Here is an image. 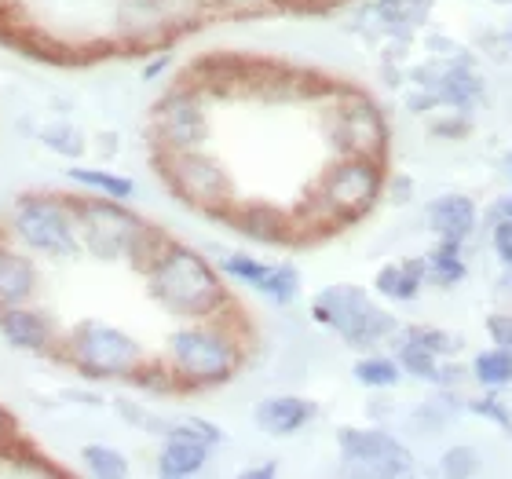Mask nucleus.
Here are the masks:
<instances>
[{
	"mask_svg": "<svg viewBox=\"0 0 512 479\" xmlns=\"http://www.w3.org/2000/svg\"><path fill=\"white\" fill-rule=\"evenodd\" d=\"M143 278H147L150 297L183 322L231 315V289L224 271L194 245L169 238L158 256L143 267Z\"/></svg>",
	"mask_w": 512,
	"mask_h": 479,
	"instance_id": "nucleus-1",
	"label": "nucleus"
},
{
	"mask_svg": "<svg viewBox=\"0 0 512 479\" xmlns=\"http://www.w3.org/2000/svg\"><path fill=\"white\" fill-rule=\"evenodd\" d=\"M165 362L180 381V392H205L235 381L246 362V337L235 326V315L194 319L172 330L165 344Z\"/></svg>",
	"mask_w": 512,
	"mask_h": 479,
	"instance_id": "nucleus-2",
	"label": "nucleus"
},
{
	"mask_svg": "<svg viewBox=\"0 0 512 479\" xmlns=\"http://www.w3.org/2000/svg\"><path fill=\"white\" fill-rule=\"evenodd\" d=\"M70 198H74L81 249L96 260H125L143 271L158 256L161 245L169 242L161 227L147 224L118 198H103V194H70Z\"/></svg>",
	"mask_w": 512,
	"mask_h": 479,
	"instance_id": "nucleus-3",
	"label": "nucleus"
},
{
	"mask_svg": "<svg viewBox=\"0 0 512 479\" xmlns=\"http://www.w3.org/2000/svg\"><path fill=\"white\" fill-rule=\"evenodd\" d=\"M384 158H363V154H337L322 169L319 183L308 198L311 224L319 227H344L374 213L377 202L384 198Z\"/></svg>",
	"mask_w": 512,
	"mask_h": 479,
	"instance_id": "nucleus-4",
	"label": "nucleus"
},
{
	"mask_svg": "<svg viewBox=\"0 0 512 479\" xmlns=\"http://www.w3.org/2000/svg\"><path fill=\"white\" fill-rule=\"evenodd\" d=\"M311 322L326 326L337 333L348 348L355 352H370V348H384L399 330V319L392 311L381 308L363 286L355 282H333L322 286L311 297Z\"/></svg>",
	"mask_w": 512,
	"mask_h": 479,
	"instance_id": "nucleus-5",
	"label": "nucleus"
},
{
	"mask_svg": "<svg viewBox=\"0 0 512 479\" xmlns=\"http://www.w3.org/2000/svg\"><path fill=\"white\" fill-rule=\"evenodd\" d=\"M8 235L30 253L70 260L81 253L70 194H19L8 209Z\"/></svg>",
	"mask_w": 512,
	"mask_h": 479,
	"instance_id": "nucleus-6",
	"label": "nucleus"
},
{
	"mask_svg": "<svg viewBox=\"0 0 512 479\" xmlns=\"http://www.w3.org/2000/svg\"><path fill=\"white\" fill-rule=\"evenodd\" d=\"M63 359L92 381H128L147 362V352L132 333L114 322L85 319L66 333Z\"/></svg>",
	"mask_w": 512,
	"mask_h": 479,
	"instance_id": "nucleus-7",
	"label": "nucleus"
},
{
	"mask_svg": "<svg viewBox=\"0 0 512 479\" xmlns=\"http://www.w3.org/2000/svg\"><path fill=\"white\" fill-rule=\"evenodd\" d=\"M158 169L169 183V191L187 202L198 213L213 216V220H224V213L235 205V187H231V176L213 154L198 150H158Z\"/></svg>",
	"mask_w": 512,
	"mask_h": 479,
	"instance_id": "nucleus-8",
	"label": "nucleus"
},
{
	"mask_svg": "<svg viewBox=\"0 0 512 479\" xmlns=\"http://www.w3.org/2000/svg\"><path fill=\"white\" fill-rule=\"evenodd\" d=\"M333 154H363V158H384L392 143V128L384 118L381 103L359 88H341L333 96L330 118H326Z\"/></svg>",
	"mask_w": 512,
	"mask_h": 479,
	"instance_id": "nucleus-9",
	"label": "nucleus"
},
{
	"mask_svg": "<svg viewBox=\"0 0 512 479\" xmlns=\"http://www.w3.org/2000/svg\"><path fill=\"white\" fill-rule=\"evenodd\" d=\"M337 454L348 476L366 479H399L414 472V450L388 428H341L337 432Z\"/></svg>",
	"mask_w": 512,
	"mask_h": 479,
	"instance_id": "nucleus-10",
	"label": "nucleus"
},
{
	"mask_svg": "<svg viewBox=\"0 0 512 479\" xmlns=\"http://www.w3.org/2000/svg\"><path fill=\"white\" fill-rule=\"evenodd\" d=\"M150 132L158 150H198L209 139V110H205V88L194 81L169 88L154 103L150 114Z\"/></svg>",
	"mask_w": 512,
	"mask_h": 479,
	"instance_id": "nucleus-11",
	"label": "nucleus"
},
{
	"mask_svg": "<svg viewBox=\"0 0 512 479\" xmlns=\"http://www.w3.org/2000/svg\"><path fill=\"white\" fill-rule=\"evenodd\" d=\"M216 267L224 271L227 282L253 289L275 308H289L300 297V271L289 260L267 264V260H256L253 253H220Z\"/></svg>",
	"mask_w": 512,
	"mask_h": 479,
	"instance_id": "nucleus-12",
	"label": "nucleus"
},
{
	"mask_svg": "<svg viewBox=\"0 0 512 479\" xmlns=\"http://www.w3.org/2000/svg\"><path fill=\"white\" fill-rule=\"evenodd\" d=\"M0 337L8 348L26 355H48L59 348V333H55L52 315L37 304H11L0 308Z\"/></svg>",
	"mask_w": 512,
	"mask_h": 479,
	"instance_id": "nucleus-13",
	"label": "nucleus"
},
{
	"mask_svg": "<svg viewBox=\"0 0 512 479\" xmlns=\"http://www.w3.org/2000/svg\"><path fill=\"white\" fill-rule=\"evenodd\" d=\"M224 224L253 245H289L297 238V224L264 202H235L224 213Z\"/></svg>",
	"mask_w": 512,
	"mask_h": 479,
	"instance_id": "nucleus-14",
	"label": "nucleus"
},
{
	"mask_svg": "<svg viewBox=\"0 0 512 479\" xmlns=\"http://www.w3.org/2000/svg\"><path fill=\"white\" fill-rule=\"evenodd\" d=\"M421 216L432 238H447V242H469L480 231V205L458 191L436 194L432 202H425Z\"/></svg>",
	"mask_w": 512,
	"mask_h": 479,
	"instance_id": "nucleus-15",
	"label": "nucleus"
},
{
	"mask_svg": "<svg viewBox=\"0 0 512 479\" xmlns=\"http://www.w3.org/2000/svg\"><path fill=\"white\" fill-rule=\"evenodd\" d=\"M315 417H319V406L293 392L264 395V399L253 406V425L260 428L264 436H275V439L297 436V432H304Z\"/></svg>",
	"mask_w": 512,
	"mask_h": 479,
	"instance_id": "nucleus-16",
	"label": "nucleus"
},
{
	"mask_svg": "<svg viewBox=\"0 0 512 479\" xmlns=\"http://www.w3.org/2000/svg\"><path fill=\"white\" fill-rule=\"evenodd\" d=\"M41 289V271L22 245H0V308L30 304Z\"/></svg>",
	"mask_w": 512,
	"mask_h": 479,
	"instance_id": "nucleus-17",
	"label": "nucleus"
},
{
	"mask_svg": "<svg viewBox=\"0 0 512 479\" xmlns=\"http://www.w3.org/2000/svg\"><path fill=\"white\" fill-rule=\"evenodd\" d=\"M425 289V253L384 264L374 275V293L388 304H414Z\"/></svg>",
	"mask_w": 512,
	"mask_h": 479,
	"instance_id": "nucleus-18",
	"label": "nucleus"
},
{
	"mask_svg": "<svg viewBox=\"0 0 512 479\" xmlns=\"http://www.w3.org/2000/svg\"><path fill=\"white\" fill-rule=\"evenodd\" d=\"M209 458H213V447H205V443H198L191 436L169 432L158 450V458H154V469L165 479H191L209 469Z\"/></svg>",
	"mask_w": 512,
	"mask_h": 479,
	"instance_id": "nucleus-19",
	"label": "nucleus"
},
{
	"mask_svg": "<svg viewBox=\"0 0 512 479\" xmlns=\"http://www.w3.org/2000/svg\"><path fill=\"white\" fill-rule=\"evenodd\" d=\"M465 278H469L465 242H447V238H436V245L425 253V286L458 289Z\"/></svg>",
	"mask_w": 512,
	"mask_h": 479,
	"instance_id": "nucleus-20",
	"label": "nucleus"
},
{
	"mask_svg": "<svg viewBox=\"0 0 512 479\" xmlns=\"http://www.w3.org/2000/svg\"><path fill=\"white\" fill-rule=\"evenodd\" d=\"M432 4L436 0H374L377 15H381L384 30H388L384 41H399V44L414 41V30L428 19Z\"/></svg>",
	"mask_w": 512,
	"mask_h": 479,
	"instance_id": "nucleus-21",
	"label": "nucleus"
},
{
	"mask_svg": "<svg viewBox=\"0 0 512 479\" xmlns=\"http://www.w3.org/2000/svg\"><path fill=\"white\" fill-rule=\"evenodd\" d=\"M352 377L370 392H388V388H399L406 381L395 352H381V348H370V352L359 355L352 366Z\"/></svg>",
	"mask_w": 512,
	"mask_h": 479,
	"instance_id": "nucleus-22",
	"label": "nucleus"
},
{
	"mask_svg": "<svg viewBox=\"0 0 512 479\" xmlns=\"http://www.w3.org/2000/svg\"><path fill=\"white\" fill-rule=\"evenodd\" d=\"M469 381L483 392H505L512 388V352L509 348H480L469 362Z\"/></svg>",
	"mask_w": 512,
	"mask_h": 479,
	"instance_id": "nucleus-23",
	"label": "nucleus"
},
{
	"mask_svg": "<svg viewBox=\"0 0 512 479\" xmlns=\"http://www.w3.org/2000/svg\"><path fill=\"white\" fill-rule=\"evenodd\" d=\"M66 180L85 187L88 194H103V198H118V202H132L136 198V180L118 176V172L107 169H85V165H70L66 169Z\"/></svg>",
	"mask_w": 512,
	"mask_h": 479,
	"instance_id": "nucleus-24",
	"label": "nucleus"
},
{
	"mask_svg": "<svg viewBox=\"0 0 512 479\" xmlns=\"http://www.w3.org/2000/svg\"><path fill=\"white\" fill-rule=\"evenodd\" d=\"M81 465H85L88 476H96V479H121V476H128L125 450L110 447V443H88V447L81 450Z\"/></svg>",
	"mask_w": 512,
	"mask_h": 479,
	"instance_id": "nucleus-25",
	"label": "nucleus"
},
{
	"mask_svg": "<svg viewBox=\"0 0 512 479\" xmlns=\"http://www.w3.org/2000/svg\"><path fill=\"white\" fill-rule=\"evenodd\" d=\"M483 469V450L472 447V443H454V447L443 450L439 458V472L450 479H469Z\"/></svg>",
	"mask_w": 512,
	"mask_h": 479,
	"instance_id": "nucleus-26",
	"label": "nucleus"
},
{
	"mask_svg": "<svg viewBox=\"0 0 512 479\" xmlns=\"http://www.w3.org/2000/svg\"><path fill=\"white\" fill-rule=\"evenodd\" d=\"M169 432H176V436H191V439H198V443H205V447H213V450L224 443V428L216 425V421H209V417H198V414H187V417L169 421L165 436H169Z\"/></svg>",
	"mask_w": 512,
	"mask_h": 479,
	"instance_id": "nucleus-27",
	"label": "nucleus"
},
{
	"mask_svg": "<svg viewBox=\"0 0 512 479\" xmlns=\"http://www.w3.org/2000/svg\"><path fill=\"white\" fill-rule=\"evenodd\" d=\"M465 414L480 417V421H491V425H498L502 432L512 425V410L502 399V392H483V395H476V399H465Z\"/></svg>",
	"mask_w": 512,
	"mask_h": 479,
	"instance_id": "nucleus-28",
	"label": "nucleus"
},
{
	"mask_svg": "<svg viewBox=\"0 0 512 479\" xmlns=\"http://www.w3.org/2000/svg\"><path fill=\"white\" fill-rule=\"evenodd\" d=\"M414 333L428 344V348H432V352L443 355V359H458L461 348H465V341H461V333L443 330V326H414Z\"/></svg>",
	"mask_w": 512,
	"mask_h": 479,
	"instance_id": "nucleus-29",
	"label": "nucleus"
},
{
	"mask_svg": "<svg viewBox=\"0 0 512 479\" xmlns=\"http://www.w3.org/2000/svg\"><path fill=\"white\" fill-rule=\"evenodd\" d=\"M483 326H487V337H491V344H498V348H509V352H512V304H502L498 311H491Z\"/></svg>",
	"mask_w": 512,
	"mask_h": 479,
	"instance_id": "nucleus-30",
	"label": "nucleus"
},
{
	"mask_svg": "<svg viewBox=\"0 0 512 479\" xmlns=\"http://www.w3.org/2000/svg\"><path fill=\"white\" fill-rule=\"evenodd\" d=\"M70 132H74V128H66V125H52L48 128V132H44V143H48V147L52 150H59V154H66V158H77V154H81V150H85V139L81 136H74V139H66L70 136Z\"/></svg>",
	"mask_w": 512,
	"mask_h": 479,
	"instance_id": "nucleus-31",
	"label": "nucleus"
},
{
	"mask_svg": "<svg viewBox=\"0 0 512 479\" xmlns=\"http://www.w3.org/2000/svg\"><path fill=\"white\" fill-rule=\"evenodd\" d=\"M487 231H491V253L498 256V264L512 267V220H498Z\"/></svg>",
	"mask_w": 512,
	"mask_h": 479,
	"instance_id": "nucleus-32",
	"label": "nucleus"
},
{
	"mask_svg": "<svg viewBox=\"0 0 512 479\" xmlns=\"http://www.w3.org/2000/svg\"><path fill=\"white\" fill-rule=\"evenodd\" d=\"M414 191H417V183L406 176V172H392L388 180H384V198L392 205H410L414 202Z\"/></svg>",
	"mask_w": 512,
	"mask_h": 479,
	"instance_id": "nucleus-33",
	"label": "nucleus"
},
{
	"mask_svg": "<svg viewBox=\"0 0 512 479\" xmlns=\"http://www.w3.org/2000/svg\"><path fill=\"white\" fill-rule=\"evenodd\" d=\"M498 220H512V187L505 194H498V198L487 205V213H480V224L483 227L498 224Z\"/></svg>",
	"mask_w": 512,
	"mask_h": 479,
	"instance_id": "nucleus-34",
	"label": "nucleus"
},
{
	"mask_svg": "<svg viewBox=\"0 0 512 479\" xmlns=\"http://www.w3.org/2000/svg\"><path fill=\"white\" fill-rule=\"evenodd\" d=\"M11 443H15V421H11V414L0 406V454H8Z\"/></svg>",
	"mask_w": 512,
	"mask_h": 479,
	"instance_id": "nucleus-35",
	"label": "nucleus"
},
{
	"mask_svg": "<svg viewBox=\"0 0 512 479\" xmlns=\"http://www.w3.org/2000/svg\"><path fill=\"white\" fill-rule=\"evenodd\" d=\"M242 476L246 479H275L278 476V461H264V465H249V469H242Z\"/></svg>",
	"mask_w": 512,
	"mask_h": 479,
	"instance_id": "nucleus-36",
	"label": "nucleus"
},
{
	"mask_svg": "<svg viewBox=\"0 0 512 479\" xmlns=\"http://www.w3.org/2000/svg\"><path fill=\"white\" fill-rule=\"evenodd\" d=\"M494 293H498L502 304H512V267H502V275L494 282Z\"/></svg>",
	"mask_w": 512,
	"mask_h": 479,
	"instance_id": "nucleus-37",
	"label": "nucleus"
},
{
	"mask_svg": "<svg viewBox=\"0 0 512 479\" xmlns=\"http://www.w3.org/2000/svg\"><path fill=\"white\" fill-rule=\"evenodd\" d=\"M165 66H169V59H154V63H150L147 70H143V77H147V81H154V77H158L161 70H165Z\"/></svg>",
	"mask_w": 512,
	"mask_h": 479,
	"instance_id": "nucleus-38",
	"label": "nucleus"
},
{
	"mask_svg": "<svg viewBox=\"0 0 512 479\" xmlns=\"http://www.w3.org/2000/svg\"><path fill=\"white\" fill-rule=\"evenodd\" d=\"M505 172H509V180H512V150L505 154Z\"/></svg>",
	"mask_w": 512,
	"mask_h": 479,
	"instance_id": "nucleus-39",
	"label": "nucleus"
},
{
	"mask_svg": "<svg viewBox=\"0 0 512 479\" xmlns=\"http://www.w3.org/2000/svg\"><path fill=\"white\" fill-rule=\"evenodd\" d=\"M505 436H509V443H512V425H509V428H505Z\"/></svg>",
	"mask_w": 512,
	"mask_h": 479,
	"instance_id": "nucleus-40",
	"label": "nucleus"
},
{
	"mask_svg": "<svg viewBox=\"0 0 512 479\" xmlns=\"http://www.w3.org/2000/svg\"><path fill=\"white\" fill-rule=\"evenodd\" d=\"M333 4H341V0H333Z\"/></svg>",
	"mask_w": 512,
	"mask_h": 479,
	"instance_id": "nucleus-41",
	"label": "nucleus"
}]
</instances>
